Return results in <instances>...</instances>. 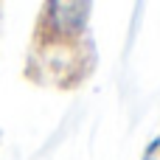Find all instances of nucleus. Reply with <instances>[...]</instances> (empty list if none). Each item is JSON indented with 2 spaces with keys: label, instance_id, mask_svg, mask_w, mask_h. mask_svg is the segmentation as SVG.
I'll use <instances>...</instances> for the list:
<instances>
[{
  "label": "nucleus",
  "instance_id": "obj_1",
  "mask_svg": "<svg viewBox=\"0 0 160 160\" xmlns=\"http://www.w3.org/2000/svg\"><path fill=\"white\" fill-rule=\"evenodd\" d=\"M146 160H160V141H155V143H152V149L146 152Z\"/></svg>",
  "mask_w": 160,
  "mask_h": 160
}]
</instances>
